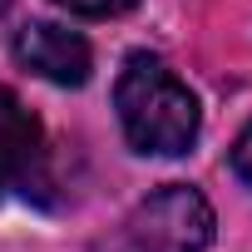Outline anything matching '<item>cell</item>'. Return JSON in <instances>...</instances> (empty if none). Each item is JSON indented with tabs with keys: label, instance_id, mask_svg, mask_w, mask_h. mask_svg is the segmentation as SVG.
<instances>
[{
	"label": "cell",
	"instance_id": "6",
	"mask_svg": "<svg viewBox=\"0 0 252 252\" xmlns=\"http://www.w3.org/2000/svg\"><path fill=\"white\" fill-rule=\"evenodd\" d=\"M232 173L252 188V124H247V129L237 134V144H232Z\"/></svg>",
	"mask_w": 252,
	"mask_h": 252
},
{
	"label": "cell",
	"instance_id": "5",
	"mask_svg": "<svg viewBox=\"0 0 252 252\" xmlns=\"http://www.w3.org/2000/svg\"><path fill=\"white\" fill-rule=\"evenodd\" d=\"M60 10L69 15H89V20H104V15H124V10H134L139 0H55Z\"/></svg>",
	"mask_w": 252,
	"mask_h": 252
},
{
	"label": "cell",
	"instance_id": "4",
	"mask_svg": "<svg viewBox=\"0 0 252 252\" xmlns=\"http://www.w3.org/2000/svg\"><path fill=\"white\" fill-rule=\"evenodd\" d=\"M45 168V134H40V119L10 94L0 89V198L10 188L30 193L40 183Z\"/></svg>",
	"mask_w": 252,
	"mask_h": 252
},
{
	"label": "cell",
	"instance_id": "2",
	"mask_svg": "<svg viewBox=\"0 0 252 252\" xmlns=\"http://www.w3.org/2000/svg\"><path fill=\"white\" fill-rule=\"evenodd\" d=\"M213 242V208L198 188L168 183L124 222V252H203Z\"/></svg>",
	"mask_w": 252,
	"mask_h": 252
},
{
	"label": "cell",
	"instance_id": "7",
	"mask_svg": "<svg viewBox=\"0 0 252 252\" xmlns=\"http://www.w3.org/2000/svg\"><path fill=\"white\" fill-rule=\"evenodd\" d=\"M5 10H10V0H0V15H5Z\"/></svg>",
	"mask_w": 252,
	"mask_h": 252
},
{
	"label": "cell",
	"instance_id": "3",
	"mask_svg": "<svg viewBox=\"0 0 252 252\" xmlns=\"http://www.w3.org/2000/svg\"><path fill=\"white\" fill-rule=\"evenodd\" d=\"M15 60L50 79V84H64V89H79L94 69V55H89V40L64 30V25H50V20H35L15 35Z\"/></svg>",
	"mask_w": 252,
	"mask_h": 252
},
{
	"label": "cell",
	"instance_id": "1",
	"mask_svg": "<svg viewBox=\"0 0 252 252\" xmlns=\"http://www.w3.org/2000/svg\"><path fill=\"white\" fill-rule=\"evenodd\" d=\"M114 109H119V129L139 154H183L198 139V99L193 89L158 60V55H129L114 84Z\"/></svg>",
	"mask_w": 252,
	"mask_h": 252
}]
</instances>
